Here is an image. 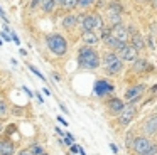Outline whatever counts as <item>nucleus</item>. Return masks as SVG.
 Returning <instances> with one entry per match:
<instances>
[{"mask_svg":"<svg viewBox=\"0 0 157 155\" xmlns=\"http://www.w3.org/2000/svg\"><path fill=\"white\" fill-rule=\"evenodd\" d=\"M78 66L81 69H88V71H93L100 66V56L93 47H88V46H83L78 52Z\"/></svg>","mask_w":157,"mask_h":155,"instance_id":"nucleus-1","label":"nucleus"},{"mask_svg":"<svg viewBox=\"0 0 157 155\" xmlns=\"http://www.w3.org/2000/svg\"><path fill=\"white\" fill-rule=\"evenodd\" d=\"M46 44H48L49 51H51L54 56H64L68 52V42H66L64 36L58 32H52L46 36Z\"/></svg>","mask_w":157,"mask_h":155,"instance_id":"nucleus-2","label":"nucleus"},{"mask_svg":"<svg viewBox=\"0 0 157 155\" xmlns=\"http://www.w3.org/2000/svg\"><path fill=\"white\" fill-rule=\"evenodd\" d=\"M78 19L83 32H95V29H103V19L98 13H79Z\"/></svg>","mask_w":157,"mask_h":155,"instance_id":"nucleus-3","label":"nucleus"},{"mask_svg":"<svg viewBox=\"0 0 157 155\" xmlns=\"http://www.w3.org/2000/svg\"><path fill=\"white\" fill-rule=\"evenodd\" d=\"M103 66H105V73L110 76H115L123 69V61L118 57L115 51H110L103 56Z\"/></svg>","mask_w":157,"mask_h":155,"instance_id":"nucleus-4","label":"nucleus"},{"mask_svg":"<svg viewBox=\"0 0 157 155\" xmlns=\"http://www.w3.org/2000/svg\"><path fill=\"white\" fill-rule=\"evenodd\" d=\"M147 89V86L144 83H140V84H133V86H130V88H127V91H125V101H127V104H135L137 101L142 98V94H144V91Z\"/></svg>","mask_w":157,"mask_h":155,"instance_id":"nucleus-5","label":"nucleus"},{"mask_svg":"<svg viewBox=\"0 0 157 155\" xmlns=\"http://www.w3.org/2000/svg\"><path fill=\"white\" fill-rule=\"evenodd\" d=\"M117 54L123 62H135L137 57H139V49L133 44H125Z\"/></svg>","mask_w":157,"mask_h":155,"instance_id":"nucleus-6","label":"nucleus"},{"mask_svg":"<svg viewBox=\"0 0 157 155\" xmlns=\"http://www.w3.org/2000/svg\"><path fill=\"white\" fill-rule=\"evenodd\" d=\"M152 145L154 143L147 137H135V142H133L132 150H133V153H135V155H145L147 152L152 148Z\"/></svg>","mask_w":157,"mask_h":155,"instance_id":"nucleus-7","label":"nucleus"},{"mask_svg":"<svg viewBox=\"0 0 157 155\" xmlns=\"http://www.w3.org/2000/svg\"><path fill=\"white\" fill-rule=\"evenodd\" d=\"M93 91H95L96 96L103 98V96H106V94H110V93H115V86H113L112 83H108L106 79H96Z\"/></svg>","mask_w":157,"mask_h":155,"instance_id":"nucleus-8","label":"nucleus"},{"mask_svg":"<svg viewBox=\"0 0 157 155\" xmlns=\"http://www.w3.org/2000/svg\"><path fill=\"white\" fill-rule=\"evenodd\" d=\"M137 116V106L135 104H127L125 110L118 115V123L122 127H127V125L132 123V120Z\"/></svg>","mask_w":157,"mask_h":155,"instance_id":"nucleus-9","label":"nucleus"},{"mask_svg":"<svg viewBox=\"0 0 157 155\" xmlns=\"http://www.w3.org/2000/svg\"><path fill=\"white\" fill-rule=\"evenodd\" d=\"M120 10H122V7L117 3V0H115V3H112V5L108 7L106 19H108V22H110V25H112V27L120 25V24H122V19H120Z\"/></svg>","mask_w":157,"mask_h":155,"instance_id":"nucleus-10","label":"nucleus"},{"mask_svg":"<svg viewBox=\"0 0 157 155\" xmlns=\"http://www.w3.org/2000/svg\"><path fill=\"white\" fill-rule=\"evenodd\" d=\"M112 36L115 37V39H118L120 42H123V44H128V40H130V30L127 29L125 25H115V27H112Z\"/></svg>","mask_w":157,"mask_h":155,"instance_id":"nucleus-11","label":"nucleus"},{"mask_svg":"<svg viewBox=\"0 0 157 155\" xmlns=\"http://www.w3.org/2000/svg\"><path fill=\"white\" fill-rule=\"evenodd\" d=\"M106 108H108L110 113L113 115H120L123 110H125V103H123L120 98H110L108 103H106Z\"/></svg>","mask_w":157,"mask_h":155,"instance_id":"nucleus-12","label":"nucleus"},{"mask_svg":"<svg viewBox=\"0 0 157 155\" xmlns=\"http://www.w3.org/2000/svg\"><path fill=\"white\" fill-rule=\"evenodd\" d=\"M78 22H79L78 15H76V13H73V12L66 13V15L63 17V20H61V24H63V29H66V30H71V29H75V27H76V24H78Z\"/></svg>","mask_w":157,"mask_h":155,"instance_id":"nucleus-13","label":"nucleus"},{"mask_svg":"<svg viewBox=\"0 0 157 155\" xmlns=\"http://www.w3.org/2000/svg\"><path fill=\"white\" fill-rule=\"evenodd\" d=\"M15 153V145L12 143V140L4 138L0 140V155H14Z\"/></svg>","mask_w":157,"mask_h":155,"instance_id":"nucleus-14","label":"nucleus"},{"mask_svg":"<svg viewBox=\"0 0 157 155\" xmlns=\"http://www.w3.org/2000/svg\"><path fill=\"white\" fill-rule=\"evenodd\" d=\"M144 130H145L147 135H155L157 133V115H152V116L147 118V121L144 123Z\"/></svg>","mask_w":157,"mask_h":155,"instance_id":"nucleus-15","label":"nucleus"},{"mask_svg":"<svg viewBox=\"0 0 157 155\" xmlns=\"http://www.w3.org/2000/svg\"><path fill=\"white\" fill-rule=\"evenodd\" d=\"M128 30H130V40L133 42V46H135L137 49H142V47L145 46V44H144V37L135 30V27H130Z\"/></svg>","mask_w":157,"mask_h":155,"instance_id":"nucleus-16","label":"nucleus"},{"mask_svg":"<svg viewBox=\"0 0 157 155\" xmlns=\"http://www.w3.org/2000/svg\"><path fill=\"white\" fill-rule=\"evenodd\" d=\"M105 44L110 47V49H113V51H115V52H118V51L122 49L123 46H125V44H123V42H120L118 39H115L113 36H110L108 39H105Z\"/></svg>","mask_w":157,"mask_h":155,"instance_id":"nucleus-17","label":"nucleus"},{"mask_svg":"<svg viewBox=\"0 0 157 155\" xmlns=\"http://www.w3.org/2000/svg\"><path fill=\"white\" fill-rule=\"evenodd\" d=\"M135 73H140V71H145V69H152L150 67V64L147 62L145 59H137L135 62H133V67H132Z\"/></svg>","mask_w":157,"mask_h":155,"instance_id":"nucleus-18","label":"nucleus"},{"mask_svg":"<svg viewBox=\"0 0 157 155\" xmlns=\"http://www.w3.org/2000/svg\"><path fill=\"white\" fill-rule=\"evenodd\" d=\"M83 42L86 46H93V44L98 42V36L95 32H83Z\"/></svg>","mask_w":157,"mask_h":155,"instance_id":"nucleus-19","label":"nucleus"},{"mask_svg":"<svg viewBox=\"0 0 157 155\" xmlns=\"http://www.w3.org/2000/svg\"><path fill=\"white\" fill-rule=\"evenodd\" d=\"M54 7H56V0H42V3H41V9L44 10V12H52L54 10Z\"/></svg>","mask_w":157,"mask_h":155,"instance_id":"nucleus-20","label":"nucleus"},{"mask_svg":"<svg viewBox=\"0 0 157 155\" xmlns=\"http://www.w3.org/2000/svg\"><path fill=\"white\" fill-rule=\"evenodd\" d=\"M75 7H78V0H66L64 5H63V9H66V10H69V12H71Z\"/></svg>","mask_w":157,"mask_h":155,"instance_id":"nucleus-21","label":"nucleus"},{"mask_svg":"<svg viewBox=\"0 0 157 155\" xmlns=\"http://www.w3.org/2000/svg\"><path fill=\"white\" fill-rule=\"evenodd\" d=\"M7 113H9V108H7V104H5L4 101L0 100V120L7 116Z\"/></svg>","mask_w":157,"mask_h":155,"instance_id":"nucleus-22","label":"nucleus"},{"mask_svg":"<svg viewBox=\"0 0 157 155\" xmlns=\"http://www.w3.org/2000/svg\"><path fill=\"white\" fill-rule=\"evenodd\" d=\"M29 150H31V153H32V155H41L42 152H44L41 145H32V147L29 148Z\"/></svg>","mask_w":157,"mask_h":155,"instance_id":"nucleus-23","label":"nucleus"},{"mask_svg":"<svg viewBox=\"0 0 157 155\" xmlns=\"http://www.w3.org/2000/svg\"><path fill=\"white\" fill-rule=\"evenodd\" d=\"M93 2H96V0H78V7H81V9H88Z\"/></svg>","mask_w":157,"mask_h":155,"instance_id":"nucleus-24","label":"nucleus"},{"mask_svg":"<svg viewBox=\"0 0 157 155\" xmlns=\"http://www.w3.org/2000/svg\"><path fill=\"white\" fill-rule=\"evenodd\" d=\"M29 69H31V73H34V74H36V76H37V78H39V79H42V81H46V78H44V76H42V74H41V73H39V69H37V67H36V66H32V64H29Z\"/></svg>","mask_w":157,"mask_h":155,"instance_id":"nucleus-25","label":"nucleus"},{"mask_svg":"<svg viewBox=\"0 0 157 155\" xmlns=\"http://www.w3.org/2000/svg\"><path fill=\"white\" fill-rule=\"evenodd\" d=\"M64 143L66 145H75V137H73V133H66V137H64Z\"/></svg>","mask_w":157,"mask_h":155,"instance_id":"nucleus-26","label":"nucleus"},{"mask_svg":"<svg viewBox=\"0 0 157 155\" xmlns=\"http://www.w3.org/2000/svg\"><path fill=\"white\" fill-rule=\"evenodd\" d=\"M0 37H2V39L5 40V42H14V40H12V36H9L7 30H4V32L0 34Z\"/></svg>","mask_w":157,"mask_h":155,"instance_id":"nucleus-27","label":"nucleus"},{"mask_svg":"<svg viewBox=\"0 0 157 155\" xmlns=\"http://www.w3.org/2000/svg\"><path fill=\"white\" fill-rule=\"evenodd\" d=\"M81 150H83V148L79 147V145H76V143L71 145V155H73V153H81Z\"/></svg>","mask_w":157,"mask_h":155,"instance_id":"nucleus-28","label":"nucleus"},{"mask_svg":"<svg viewBox=\"0 0 157 155\" xmlns=\"http://www.w3.org/2000/svg\"><path fill=\"white\" fill-rule=\"evenodd\" d=\"M145 155H157V143H154V145H152V148H150V150L147 152Z\"/></svg>","mask_w":157,"mask_h":155,"instance_id":"nucleus-29","label":"nucleus"},{"mask_svg":"<svg viewBox=\"0 0 157 155\" xmlns=\"http://www.w3.org/2000/svg\"><path fill=\"white\" fill-rule=\"evenodd\" d=\"M10 36H12V40H14V44H15V46H19V44H21V40H19L17 34H15V32H10Z\"/></svg>","mask_w":157,"mask_h":155,"instance_id":"nucleus-30","label":"nucleus"},{"mask_svg":"<svg viewBox=\"0 0 157 155\" xmlns=\"http://www.w3.org/2000/svg\"><path fill=\"white\" fill-rule=\"evenodd\" d=\"M0 17H2V19H4L5 25H7V24H9V19H7V15H5V12H4V9H2V7H0Z\"/></svg>","mask_w":157,"mask_h":155,"instance_id":"nucleus-31","label":"nucleus"},{"mask_svg":"<svg viewBox=\"0 0 157 155\" xmlns=\"http://www.w3.org/2000/svg\"><path fill=\"white\" fill-rule=\"evenodd\" d=\"M41 3H42V0H32V2H31V9H36V7L41 5Z\"/></svg>","mask_w":157,"mask_h":155,"instance_id":"nucleus-32","label":"nucleus"},{"mask_svg":"<svg viewBox=\"0 0 157 155\" xmlns=\"http://www.w3.org/2000/svg\"><path fill=\"white\" fill-rule=\"evenodd\" d=\"M110 150H112V152H113V153H115V155L118 153V147H117L115 143H110Z\"/></svg>","mask_w":157,"mask_h":155,"instance_id":"nucleus-33","label":"nucleus"},{"mask_svg":"<svg viewBox=\"0 0 157 155\" xmlns=\"http://www.w3.org/2000/svg\"><path fill=\"white\" fill-rule=\"evenodd\" d=\"M58 121H59V123H61V125H64V127H68V125H69L68 121H66V120H64V118H63V116H59V115H58Z\"/></svg>","mask_w":157,"mask_h":155,"instance_id":"nucleus-34","label":"nucleus"},{"mask_svg":"<svg viewBox=\"0 0 157 155\" xmlns=\"http://www.w3.org/2000/svg\"><path fill=\"white\" fill-rule=\"evenodd\" d=\"M17 155H32V153H31V150H29V148H25V150H21Z\"/></svg>","mask_w":157,"mask_h":155,"instance_id":"nucleus-35","label":"nucleus"},{"mask_svg":"<svg viewBox=\"0 0 157 155\" xmlns=\"http://www.w3.org/2000/svg\"><path fill=\"white\" fill-rule=\"evenodd\" d=\"M56 133H58L59 137H66V133H63V130H61L59 127H56Z\"/></svg>","mask_w":157,"mask_h":155,"instance_id":"nucleus-36","label":"nucleus"},{"mask_svg":"<svg viewBox=\"0 0 157 155\" xmlns=\"http://www.w3.org/2000/svg\"><path fill=\"white\" fill-rule=\"evenodd\" d=\"M59 108H61V111H63V113H66V115L69 113V110H66V106H64L63 103H59Z\"/></svg>","mask_w":157,"mask_h":155,"instance_id":"nucleus-37","label":"nucleus"},{"mask_svg":"<svg viewBox=\"0 0 157 155\" xmlns=\"http://www.w3.org/2000/svg\"><path fill=\"white\" fill-rule=\"evenodd\" d=\"M22 89H24V91H25V93H27V94H29V96H32V91H31V89H29V88H27V86H22Z\"/></svg>","mask_w":157,"mask_h":155,"instance_id":"nucleus-38","label":"nucleus"},{"mask_svg":"<svg viewBox=\"0 0 157 155\" xmlns=\"http://www.w3.org/2000/svg\"><path fill=\"white\" fill-rule=\"evenodd\" d=\"M52 78H54V79H56V81H61V76H59V74H58V73H54V74H52Z\"/></svg>","mask_w":157,"mask_h":155,"instance_id":"nucleus-39","label":"nucleus"},{"mask_svg":"<svg viewBox=\"0 0 157 155\" xmlns=\"http://www.w3.org/2000/svg\"><path fill=\"white\" fill-rule=\"evenodd\" d=\"M64 2H66V0H56V5H64Z\"/></svg>","mask_w":157,"mask_h":155,"instance_id":"nucleus-40","label":"nucleus"},{"mask_svg":"<svg viewBox=\"0 0 157 155\" xmlns=\"http://www.w3.org/2000/svg\"><path fill=\"white\" fill-rule=\"evenodd\" d=\"M42 93H44V94H46V96H49V94H51V91H49V89H48V88H44V89H42Z\"/></svg>","mask_w":157,"mask_h":155,"instance_id":"nucleus-41","label":"nucleus"},{"mask_svg":"<svg viewBox=\"0 0 157 155\" xmlns=\"http://www.w3.org/2000/svg\"><path fill=\"white\" fill-rule=\"evenodd\" d=\"M36 96H37V100H39V101H41V103H42V101H44V98H42V96H41V93H36Z\"/></svg>","mask_w":157,"mask_h":155,"instance_id":"nucleus-42","label":"nucleus"},{"mask_svg":"<svg viewBox=\"0 0 157 155\" xmlns=\"http://www.w3.org/2000/svg\"><path fill=\"white\" fill-rule=\"evenodd\" d=\"M4 125H5V123H4V121H2V120H0V131L4 130Z\"/></svg>","mask_w":157,"mask_h":155,"instance_id":"nucleus-43","label":"nucleus"},{"mask_svg":"<svg viewBox=\"0 0 157 155\" xmlns=\"http://www.w3.org/2000/svg\"><path fill=\"white\" fill-rule=\"evenodd\" d=\"M154 5H155V7H157V0H154Z\"/></svg>","mask_w":157,"mask_h":155,"instance_id":"nucleus-44","label":"nucleus"},{"mask_svg":"<svg viewBox=\"0 0 157 155\" xmlns=\"http://www.w3.org/2000/svg\"><path fill=\"white\" fill-rule=\"evenodd\" d=\"M2 40H4V39H2V37H0V46H2Z\"/></svg>","mask_w":157,"mask_h":155,"instance_id":"nucleus-45","label":"nucleus"},{"mask_svg":"<svg viewBox=\"0 0 157 155\" xmlns=\"http://www.w3.org/2000/svg\"><path fill=\"white\" fill-rule=\"evenodd\" d=\"M41 155H48V153H46V152H42V153H41Z\"/></svg>","mask_w":157,"mask_h":155,"instance_id":"nucleus-46","label":"nucleus"},{"mask_svg":"<svg viewBox=\"0 0 157 155\" xmlns=\"http://www.w3.org/2000/svg\"><path fill=\"white\" fill-rule=\"evenodd\" d=\"M137 2H140V0H137Z\"/></svg>","mask_w":157,"mask_h":155,"instance_id":"nucleus-47","label":"nucleus"}]
</instances>
